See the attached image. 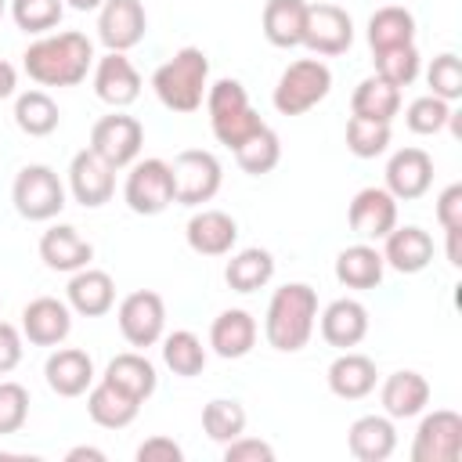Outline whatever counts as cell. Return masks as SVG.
Listing matches in <instances>:
<instances>
[{
	"label": "cell",
	"instance_id": "6da1fadb",
	"mask_svg": "<svg viewBox=\"0 0 462 462\" xmlns=\"http://www.w3.org/2000/svg\"><path fill=\"white\" fill-rule=\"evenodd\" d=\"M90 65H94V43L76 29L43 32L22 54V69L40 87H76L87 79Z\"/></svg>",
	"mask_w": 462,
	"mask_h": 462
},
{
	"label": "cell",
	"instance_id": "7a4b0ae2",
	"mask_svg": "<svg viewBox=\"0 0 462 462\" xmlns=\"http://www.w3.org/2000/svg\"><path fill=\"white\" fill-rule=\"evenodd\" d=\"M318 325V292L307 282H289L274 289L267 314H263V336L274 350L296 354L310 343Z\"/></svg>",
	"mask_w": 462,
	"mask_h": 462
},
{
	"label": "cell",
	"instance_id": "3957f363",
	"mask_svg": "<svg viewBox=\"0 0 462 462\" xmlns=\"http://www.w3.org/2000/svg\"><path fill=\"white\" fill-rule=\"evenodd\" d=\"M206 87H209V58L202 47H180L170 61H162L152 76V90L155 97L170 108V112H199L206 101Z\"/></svg>",
	"mask_w": 462,
	"mask_h": 462
},
{
	"label": "cell",
	"instance_id": "277c9868",
	"mask_svg": "<svg viewBox=\"0 0 462 462\" xmlns=\"http://www.w3.org/2000/svg\"><path fill=\"white\" fill-rule=\"evenodd\" d=\"M328 90H332V69L321 58H300L289 61L285 72L278 76L271 101L282 116H303L314 105H321Z\"/></svg>",
	"mask_w": 462,
	"mask_h": 462
},
{
	"label": "cell",
	"instance_id": "5b68a950",
	"mask_svg": "<svg viewBox=\"0 0 462 462\" xmlns=\"http://www.w3.org/2000/svg\"><path fill=\"white\" fill-rule=\"evenodd\" d=\"M11 202L25 220H54L65 209V184L51 166L29 162L11 184Z\"/></svg>",
	"mask_w": 462,
	"mask_h": 462
},
{
	"label": "cell",
	"instance_id": "8992f818",
	"mask_svg": "<svg viewBox=\"0 0 462 462\" xmlns=\"http://www.w3.org/2000/svg\"><path fill=\"white\" fill-rule=\"evenodd\" d=\"M123 199L137 217H159L173 206V170L166 159H141L130 162Z\"/></svg>",
	"mask_w": 462,
	"mask_h": 462
},
{
	"label": "cell",
	"instance_id": "52a82bcc",
	"mask_svg": "<svg viewBox=\"0 0 462 462\" xmlns=\"http://www.w3.org/2000/svg\"><path fill=\"white\" fill-rule=\"evenodd\" d=\"M141 144H144V126L141 119L126 116V112H112V116H101L94 126H90V152L97 159H105L112 170H126L130 162H137L141 155Z\"/></svg>",
	"mask_w": 462,
	"mask_h": 462
},
{
	"label": "cell",
	"instance_id": "ba28073f",
	"mask_svg": "<svg viewBox=\"0 0 462 462\" xmlns=\"http://www.w3.org/2000/svg\"><path fill=\"white\" fill-rule=\"evenodd\" d=\"M170 170H173V202H180V206L209 202L220 191V180H224L220 159L213 152H202V148L180 152L170 162Z\"/></svg>",
	"mask_w": 462,
	"mask_h": 462
},
{
	"label": "cell",
	"instance_id": "9c48e42d",
	"mask_svg": "<svg viewBox=\"0 0 462 462\" xmlns=\"http://www.w3.org/2000/svg\"><path fill=\"white\" fill-rule=\"evenodd\" d=\"M116 321H119V332L130 346H137V350L155 346L166 332V303H162L159 292L137 289V292L123 296V303L116 310Z\"/></svg>",
	"mask_w": 462,
	"mask_h": 462
},
{
	"label": "cell",
	"instance_id": "30bf717a",
	"mask_svg": "<svg viewBox=\"0 0 462 462\" xmlns=\"http://www.w3.org/2000/svg\"><path fill=\"white\" fill-rule=\"evenodd\" d=\"M458 458H462V415L451 408H437L422 415L411 440V462H458Z\"/></svg>",
	"mask_w": 462,
	"mask_h": 462
},
{
	"label": "cell",
	"instance_id": "8fae6325",
	"mask_svg": "<svg viewBox=\"0 0 462 462\" xmlns=\"http://www.w3.org/2000/svg\"><path fill=\"white\" fill-rule=\"evenodd\" d=\"M354 43V22L343 7L336 4H307V29H303V47L321 54V58H336L343 51H350Z\"/></svg>",
	"mask_w": 462,
	"mask_h": 462
},
{
	"label": "cell",
	"instance_id": "7c38bea8",
	"mask_svg": "<svg viewBox=\"0 0 462 462\" xmlns=\"http://www.w3.org/2000/svg\"><path fill=\"white\" fill-rule=\"evenodd\" d=\"M148 32V14L141 0H105L97 7V40L108 51H130L144 40Z\"/></svg>",
	"mask_w": 462,
	"mask_h": 462
},
{
	"label": "cell",
	"instance_id": "4fadbf2b",
	"mask_svg": "<svg viewBox=\"0 0 462 462\" xmlns=\"http://www.w3.org/2000/svg\"><path fill=\"white\" fill-rule=\"evenodd\" d=\"M72 332V307L54 296H36L22 307V336L32 346H61Z\"/></svg>",
	"mask_w": 462,
	"mask_h": 462
},
{
	"label": "cell",
	"instance_id": "5bb4252c",
	"mask_svg": "<svg viewBox=\"0 0 462 462\" xmlns=\"http://www.w3.org/2000/svg\"><path fill=\"white\" fill-rule=\"evenodd\" d=\"M69 191L79 206L97 209V206L112 202V195H116V170L105 159H97L90 148H83L69 162Z\"/></svg>",
	"mask_w": 462,
	"mask_h": 462
},
{
	"label": "cell",
	"instance_id": "9a60e30c",
	"mask_svg": "<svg viewBox=\"0 0 462 462\" xmlns=\"http://www.w3.org/2000/svg\"><path fill=\"white\" fill-rule=\"evenodd\" d=\"M94 94L112 105V108H126L141 97V72L134 69V61L123 51H108L105 58H97L94 65Z\"/></svg>",
	"mask_w": 462,
	"mask_h": 462
},
{
	"label": "cell",
	"instance_id": "2e32d148",
	"mask_svg": "<svg viewBox=\"0 0 462 462\" xmlns=\"http://www.w3.org/2000/svg\"><path fill=\"white\" fill-rule=\"evenodd\" d=\"M350 231L357 238H386L397 227V199L386 188H361L346 209Z\"/></svg>",
	"mask_w": 462,
	"mask_h": 462
},
{
	"label": "cell",
	"instance_id": "e0dca14e",
	"mask_svg": "<svg viewBox=\"0 0 462 462\" xmlns=\"http://www.w3.org/2000/svg\"><path fill=\"white\" fill-rule=\"evenodd\" d=\"M433 184V159L422 148H401L390 155L386 162V191L397 202H411L422 199Z\"/></svg>",
	"mask_w": 462,
	"mask_h": 462
},
{
	"label": "cell",
	"instance_id": "ac0fdd59",
	"mask_svg": "<svg viewBox=\"0 0 462 462\" xmlns=\"http://www.w3.org/2000/svg\"><path fill=\"white\" fill-rule=\"evenodd\" d=\"M65 303L83 314V318H101L116 307V282L108 271L101 267H79L72 271L69 278V289H65Z\"/></svg>",
	"mask_w": 462,
	"mask_h": 462
},
{
	"label": "cell",
	"instance_id": "d6986e66",
	"mask_svg": "<svg viewBox=\"0 0 462 462\" xmlns=\"http://www.w3.org/2000/svg\"><path fill=\"white\" fill-rule=\"evenodd\" d=\"M43 375H47V386L58 393V397H79L94 386V361L87 350L79 346H58L47 365H43Z\"/></svg>",
	"mask_w": 462,
	"mask_h": 462
},
{
	"label": "cell",
	"instance_id": "ffe728a7",
	"mask_svg": "<svg viewBox=\"0 0 462 462\" xmlns=\"http://www.w3.org/2000/svg\"><path fill=\"white\" fill-rule=\"evenodd\" d=\"M184 238L199 256H227L238 242V224L224 209H199L188 220Z\"/></svg>",
	"mask_w": 462,
	"mask_h": 462
},
{
	"label": "cell",
	"instance_id": "44dd1931",
	"mask_svg": "<svg viewBox=\"0 0 462 462\" xmlns=\"http://www.w3.org/2000/svg\"><path fill=\"white\" fill-rule=\"evenodd\" d=\"M40 260H43L51 271L72 274V271H79V267H90L94 245H90L72 224H54V227H47L43 238H40Z\"/></svg>",
	"mask_w": 462,
	"mask_h": 462
},
{
	"label": "cell",
	"instance_id": "7402d4cb",
	"mask_svg": "<svg viewBox=\"0 0 462 462\" xmlns=\"http://www.w3.org/2000/svg\"><path fill=\"white\" fill-rule=\"evenodd\" d=\"M256 318L242 307H231V310H220L209 325V346L217 357H227V361H238L245 357L253 346H256Z\"/></svg>",
	"mask_w": 462,
	"mask_h": 462
},
{
	"label": "cell",
	"instance_id": "603a6c76",
	"mask_svg": "<svg viewBox=\"0 0 462 462\" xmlns=\"http://www.w3.org/2000/svg\"><path fill=\"white\" fill-rule=\"evenodd\" d=\"M430 260H433V238L415 224L393 227L383 238V263L401 274H419L430 267Z\"/></svg>",
	"mask_w": 462,
	"mask_h": 462
},
{
	"label": "cell",
	"instance_id": "cb8c5ba5",
	"mask_svg": "<svg viewBox=\"0 0 462 462\" xmlns=\"http://www.w3.org/2000/svg\"><path fill=\"white\" fill-rule=\"evenodd\" d=\"M365 336H368V310H365V303L343 296V300H332V303L321 310V339H325L328 346L350 350V346H357Z\"/></svg>",
	"mask_w": 462,
	"mask_h": 462
},
{
	"label": "cell",
	"instance_id": "d4e9b609",
	"mask_svg": "<svg viewBox=\"0 0 462 462\" xmlns=\"http://www.w3.org/2000/svg\"><path fill=\"white\" fill-rule=\"evenodd\" d=\"M379 401H383V411L390 419H415L430 404V383H426V375H419L411 368H401V372L386 375V383L379 390Z\"/></svg>",
	"mask_w": 462,
	"mask_h": 462
},
{
	"label": "cell",
	"instance_id": "484cf974",
	"mask_svg": "<svg viewBox=\"0 0 462 462\" xmlns=\"http://www.w3.org/2000/svg\"><path fill=\"white\" fill-rule=\"evenodd\" d=\"M346 448L361 462H386L397 448V430L390 415H361L346 430Z\"/></svg>",
	"mask_w": 462,
	"mask_h": 462
},
{
	"label": "cell",
	"instance_id": "4316f807",
	"mask_svg": "<svg viewBox=\"0 0 462 462\" xmlns=\"http://www.w3.org/2000/svg\"><path fill=\"white\" fill-rule=\"evenodd\" d=\"M375 361L368 354H357V350H343L332 365H328V390L343 401H361L375 390Z\"/></svg>",
	"mask_w": 462,
	"mask_h": 462
},
{
	"label": "cell",
	"instance_id": "83f0119b",
	"mask_svg": "<svg viewBox=\"0 0 462 462\" xmlns=\"http://www.w3.org/2000/svg\"><path fill=\"white\" fill-rule=\"evenodd\" d=\"M137 411H141V401L130 397L126 390L112 386L108 379H97V383L87 390V415H90L97 426H105V430H123V426H130V422L137 419Z\"/></svg>",
	"mask_w": 462,
	"mask_h": 462
},
{
	"label": "cell",
	"instance_id": "f1b7e54d",
	"mask_svg": "<svg viewBox=\"0 0 462 462\" xmlns=\"http://www.w3.org/2000/svg\"><path fill=\"white\" fill-rule=\"evenodd\" d=\"M263 36L274 47H300L307 29V0H267L260 14Z\"/></svg>",
	"mask_w": 462,
	"mask_h": 462
},
{
	"label": "cell",
	"instance_id": "f546056e",
	"mask_svg": "<svg viewBox=\"0 0 462 462\" xmlns=\"http://www.w3.org/2000/svg\"><path fill=\"white\" fill-rule=\"evenodd\" d=\"M101 379H108L112 386H119V390H126L130 397H137L141 404L155 393V386H159V375H155V365L144 357V354H137V350H126V354H116L108 365H105V375Z\"/></svg>",
	"mask_w": 462,
	"mask_h": 462
},
{
	"label": "cell",
	"instance_id": "4dcf8cb0",
	"mask_svg": "<svg viewBox=\"0 0 462 462\" xmlns=\"http://www.w3.org/2000/svg\"><path fill=\"white\" fill-rule=\"evenodd\" d=\"M383 253L368 242H357V245H346L339 256H336V278L339 285L346 289H375L383 282Z\"/></svg>",
	"mask_w": 462,
	"mask_h": 462
},
{
	"label": "cell",
	"instance_id": "1f68e13d",
	"mask_svg": "<svg viewBox=\"0 0 462 462\" xmlns=\"http://www.w3.org/2000/svg\"><path fill=\"white\" fill-rule=\"evenodd\" d=\"M350 112L361 119H375V123H393V116L401 112V90L379 76H368L354 87Z\"/></svg>",
	"mask_w": 462,
	"mask_h": 462
},
{
	"label": "cell",
	"instance_id": "d6a6232c",
	"mask_svg": "<svg viewBox=\"0 0 462 462\" xmlns=\"http://www.w3.org/2000/svg\"><path fill=\"white\" fill-rule=\"evenodd\" d=\"M408 43H415V14L408 7L386 4L368 18L372 51H390V47H408Z\"/></svg>",
	"mask_w": 462,
	"mask_h": 462
},
{
	"label": "cell",
	"instance_id": "836d02e7",
	"mask_svg": "<svg viewBox=\"0 0 462 462\" xmlns=\"http://www.w3.org/2000/svg\"><path fill=\"white\" fill-rule=\"evenodd\" d=\"M274 278V256L260 245H249V249H238L227 267H224V282L235 289V292H256L263 289L267 282Z\"/></svg>",
	"mask_w": 462,
	"mask_h": 462
},
{
	"label": "cell",
	"instance_id": "e575fe53",
	"mask_svg": "<svg viewBox=\"0 0 462 462\" xmlns=\"http://www.w3.org/2000/svg\"><path fill=\"white\" fill-rule=\"evenodd\" d=\"M14 123L29 137H47V134L58 130L61 112H58V105L47 90H25V94L14 97Z\"/></svg>",
	"mask_w": 462,
	"mask_h": 462
},
{
	"label": "cell",
	"instance_id": "d590c367",
	"mask_svg": "<svg viewBox=\"0 0 462 462\" xmlns=\"http://www.w3.org/2000/svg\"><path fill=\"white\" fill-rule=\"evenodd\" d=\"M159 343H162V361H166V368L173 375L191 379V375H199L206 368V346L191 328H177V332L162 336Z\"/></svg>",
	"mask_w": 462,
	"mask_h": 462
},
{
	"label": "cell",
	"instance_id": "8d00e7d4",
	"mask_svg": "<svg viewBox=\"0 0 462 462\" xmlns=\"http://www.w3.org/2000/svg\"><path fill=\"white\" fill-rule=\"evenodd\" d=\"M278 159H282V141H278V134H274L271 126H260L249 141H242V144L235 148V162H238L249 177L271 173V170L278 166Z\"/></svg>",
	"mask_w": 462,
	"mask_h": 462
},
{
	"label": "cell",
	"instance_id": "74e56055",
	"mask_svg": "<svg viewBox=\"0 0 462 462\" xmlns=\"http://www.w3.org/2000/svg\"><path fill=\"white\" fill-rule=\"evenodd\" d=\"M202 433L217 444H227L245 433V408L235 397H213L202 408Z\"/></svg>",
	"mask_w": 462,
	"mask_h": 462
},
{
	"label": "cell",
	"instance_id": "f35d334b",
	"mask_svg": "<svg viewBox=\"0 0 462 462\" xmlns=\"http://www.w3.org/2000/svg\"><path fill=\"white\" fill-rule=\"evenodd\" d=\"M375 54V76L393 83L397 90L415 83L419 69H422V58H419V47L408 43V47H390V51H372Z\"/></svg>",
	"mask_w": 462,
	"mask_h": 462
},
{
	"label": "cell",
	"instance_id": "ab89813d",
	"mask_svg": "<svg viewBox=\"0 0 462 462\" xmlns=\"http://www.w3.org/2000/svg\"><path fill=\"white\" fill-rule=\"evenodd\" d=\"M65 14V0H11V18L22 32L43 36L51 32Z\"/></svg>",
	"mask_w": 462,
	"mask_h": 462
},
{
	"label": "cell",
	"instance_id": "60d3db41",
	"mask_svg": "<svg viewBox=\"0 0 462 462\" xmlns=\"http://www.w3.org/2000/svg\"><path fill=\"white\" fill-rule=\"evenodd\" d=\"M346 148L357 159H375L390 148V123H375V119H361L350 116L346 119Z\"/></svg>",
	"mask_w": 462,
	"mask_h": 462
},
{
	"label": "cell",
	"instance_id": "b9f144b4",
	"mask_svg": "<svg viewBox=\"0 0 462 462\" xmlns=\"http://www.w3.org/2000/svg\"><path fill=\"white\" fill-rule=\"evenodd\" d=\"M448 116H451V101H444V97H437V94H422V97H415V101L404 108L408 130H411V134H422V137L440 134V130L448 126Z\"/></svg>",
	"mask_w": 462,
	"mask_h": 462
},
{
	"label": "cell",
	"instance_id": "7bdbcfd3",
	"mask_svg": "<svg viewBox=\"0 0 462 462\" xmlns=\"http://www.w3.org/2000/svg\"><path fill=\"white\" fill-rule=\"evenodd\" d=\"M245 108H253L249 105V94H245V87L238 83V79H217V83H209L206 87V112H209V123H220V119H231V116H238V112H245Z\"/></svg>",
	"mask_w": 462,
	"mask_h": 462
},
{
	"label": "cell",
	"instance_id": "ee69618b",
	"mask_svg": "<svg viewBox=\"0 0 462 462\" xmlns=\"http://www.w3.org/2000/svg\"><path fill=\"white\" fill-rule=\"evenodd\" d=\"M426 83H430V94H437L444 101L462 97V61H458V54H451V51L437 54L426 69Z\"/></svg>",
	"mask_w": 462,
	"mask_h": 462
},
{
	"label": "cell",
	"instance_id": "f6af8a7d",
	"mask_svg": "<svg viewBox=\"0 0 462 462\" xmlns=\"http://www.w3.org/2000/svg\"><path fill=\"white\" fill-rule=\"evenodd\" d=\"M29 419V390L14 379L0 383V433H18Z\"/></svg>",
	"mask_w": 462,
	"mask_h": 462
},
{
	"label": "cell",
	"instance_id": "bcb514c9",
	"mask_svg": "<svg viewBox=\"0 0 462 462\" xmlns=\"http://www.w3.org/2000/svg\"><path fill=\"white\" fill-rule=\"evenodd\" d=\"M213 126V137L224 144V148H238L242 141H249L260 126H267L263 119H260V112H253V108H245V112H238V116H231V119H220V123H209Z\"/></svg>",
	"mask_w": 462,
	"mask_h": 462
},
{
	"label": "cell",
	"instance_id": "7dc6e473",
	"mask_svg": "<svg viewBox=\"0 0 462 462\" xmlns=\"http://www.w3.org/2000/svg\"><path fill=\"white\" fill-rule=\"evenodd\" d=\"M274 458V448L260 437H235L224 444V462H271Z\"/></svg>",
	"mask_w": 462,
	"mask_h": 462
},
{
	"label": "cell",
	"instance_id": "c3c4849f",
	"mask_svg": "<svg viewBox=\"0 0 462 462\" xmlns=\"http://www.w3.org/2000/svg\"><path fill=\"white\" fill-rule=\"evenodd\" d=\"M433 213H437V224H440L444 231L462 227V184H448V188L437 195Z\"/></svg>",
	"mask_w": 462,
	"mask_h": 462
},
{
	"label": "cell",
	"instance_id": "681fc988",
	"mask_svg": "<svg viewBox=\"0 0 462 462\" xmlns=\"http://www.w3.org/2000/svg\"><path fill=\"white\" fill-rule=\"evenodd\" d=\"M180 458H184V448L173 437H148L137 448V462H180Z\"/></svg>",
	"mask_w": 462,
	"mask_h": 462
},
{
	"label": "cell",
	"instance_id": "f907efd6",
	"mask_svg": "<svg viewBox=\"0 0 462 462\" xmlns=\"http://www.w3.org/2000/svg\"><path fill=\"white\" fill-rule=\"evenodd\" d=\"M22 332L11 321H0V375L14 372L22 365Z\"/></svg>",
	"mask_w": 462,
	"mask_h": 462
},
{
	"label": "cell",
	"instance_id": "816d5d0a",
	"mask_svg": "<svg viewBox=\"0 0 462 462\" xmlns=\"http://www.w3.org/2000/svg\"><path fill=\"white\" fill-rule=\"evenodd\" d=\"M14 87H18V72H14V65H11V61H4V58H0V101H4V97H11V94H14Z\"/></svg>",
	"mask_w": 462,
	"mask_h": 462
},
{
	"label": "cell",
	"instance_id": "f5cc1de1",
	"mask_svg": "<svg viewBox=\"0 0 462 462\" xmlns=\"http://www.w3.org/2000/svg\"><path fill=\"white\" fill-rule=\"evenodd\" d=\"M448 263L451 267H462V227H451L448 231Z\"/></svg>",
	"mask_w": 462,
	"mask_h": 462
},
{
	"label": "cell",
	"instance_id": "db71d44e",
	"mask_svg": "<svg viewBox=\"0 0 462 462\" xmlns=\"http://www.w3.org/2000/svg\"><path fill=\"white\" fill-rule=\"evenodd\" d=\"M69 462H79V458H90V462H105V451H97V448H87V444H79V448H72L69 455H65Z\"/></svg>",
	"mask_w": 462,
	"mask_h": 462
},
{
	"label": "cell",
	"instance_id": "11a10c76",
	"mask_svg": "<svg viewBox=\"0 0 462 462\" xmlns=\"http://www.w3.org/2000/svg\"><path fill=\"white\" fill-rule=\"evenodd\" d=\"M69 7H76V11H97L105 0H65Z\"/></svg>",
	"mask_w": 462,
	"mask_h": 462
},
{
	"label": "cell",
	"instance_id": "9f6ffc18",
	"mask_svg": "<svg viewBox=\"0 0 462 462\" xmlns=\"http://www.w3.org/2000/svg\"><path fill=\"white\" fill-rule=\"evenodd\" d=\"M4 7H7V0H0V18H4Z\"/></svg>",
	"mask_w": 462,
	"mask_h": 462
}]
</instances>
